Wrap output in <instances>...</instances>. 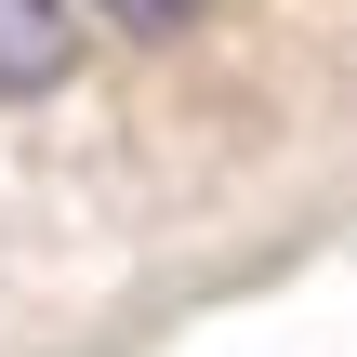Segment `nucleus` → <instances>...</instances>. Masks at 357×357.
<instances>
[{"label":"nucleus","mask_w":357,"mask_h":357,"mask_svg":"<svg viewBox=\"0 0 357 357\" xmlns=\"http://www.w3.org/2000/svg\"><path fill=\"white\" fill-rule=\"evenodd\" d=\"M93 40V0H0V93H53Z\"/></svg>","instance_id":"nucleus-1"},{"label":"nucleus","mask_w":357,"mask_h":357,"mask_svg":"<svg viewBox=\"0 0 357 357\" xmlns=\"http://www.w3.org/2000/svg\"><path fill=\"white\" fill-rule=\"evenodd\" d=\"M106 13H119V26H132V40H172V26H199V13H212V0H106Z\"/></svg>","instance_id":"nucleus-2"}]
</instances>
